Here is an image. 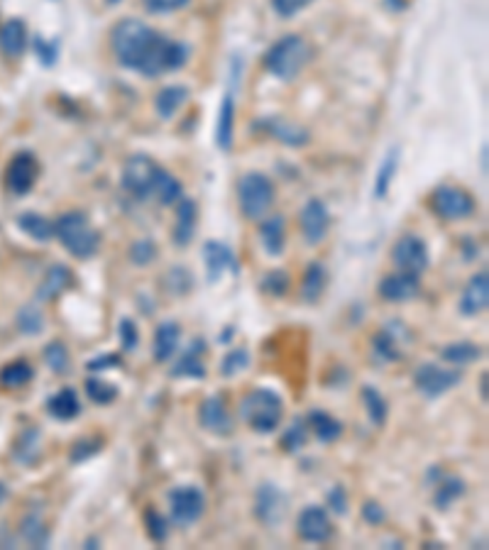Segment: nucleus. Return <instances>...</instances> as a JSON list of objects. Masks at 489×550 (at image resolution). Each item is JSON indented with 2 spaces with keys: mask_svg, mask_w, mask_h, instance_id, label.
Listing matches in <instances>:
<instances>
[{
  "mask_svg": "<svg viewBox=\"0 0 489 550\" xmlns=\"http://www.w3.org/2000/svg\"><path fill=\"white\" fill-rule=\"evenodd\" d=\"M18 226L25 235L37 240V242H49L54 237V223L45 218V216H39V213H22L18 218Z\"/></svg>",
  "mask_w": 489,
  "mask_h": 550,
  "instance_id": "35",
  "label": "nucleus"
},
{
  "mask_svg": "<svg viewBox=\"0 0 489 550\" xmlns=\"http://www.w3.org/2000/svg\"><path fill=\"white\" fill-rule=\"evenodd\" d=\"M108 5H118V3H120V0H106Z\"/></svg>",
  "mask_w": 489,
  "mask_h": 550,
  "instance_id": "61",
  "label": "nucleus"
},
{
  "mask_svg": "<svg viewBox=\"0 0 489 550\" xmlns=\"http://www.w3.org/2000/svg\"><path fill=\"white\" fill-rule=\"evenodd\" d=\"M249 367V352L245 348H235L231 350L221 362V374L223 377H235Z\"/></svg>",
  "mask_w": 489,
  "mask_h": 550,
  "instance_id": "45",
  "label": "nucleus"
},
{
  "mask_svg": "<svg viewBox=\"0 0 489 550\" xmlns=\"http://www.w3.org/2000/svg\"><path fill=\"white\" fill-rule=\"evenodd\" d=\"M308 57H311V47L301 35H287L281 37L277 45H272L269 52L265 54V69L272 77L281 78V81H291L301 69L306 67Z\"/></svg>",
  "mask_w": 489,
  "mask_h": 550,
  "instance_id": "4",
  "label": "nucleus"
},
{
  "mask_svg": "<svg viewBox=\"0 0 489 550\" xmlns=\"http://www.w3.org/2000/svg\"><path fill=\"white\" fill-rule=\"evenodd\" d=\"M482 355H485V350H482L480 345H475V342H451V345H445L441 350L443 360L451 362L455 367H465V365L482 360Z\"/></svg>",
  "mask_w": 489,
  "mask_h": 550,
  "instance_id": "33",
  "label": "nucleus"
},
{
  "mask_svg": "<svg viewBox=\"0 0 489 550\" xmlns=\"http://www.w3.org/2000/svg\"><path fill=\"white\" fill-rule=\"evenodd\" d=\"M164 284H167V289L172 291V294L176 296H183L192 291L193 286V276L189 269H183V267H174L172 272L167 275V279H164Z\"/></svg>",
  "mask_w": 489,
  "mask_h": 550,
  "instance_id": "46",
  "label": "nucleus"
},
{
  "mask_svg": "<svg viewBox=\"0 0 489 550\" xmlns=\"http://www.w3.org/2000/svg\"><path fill=\"white\" fill-rule=\"evenodd\" d=\"M179 341H182V325L174 321H164L157 325L152 341V355L157 362L172 360L176 350H179Z\"/></svg>",
  "mask_w": 489,
  "mask_h": 550,
  "instance_id": "20",
  "label": "nucleus"
},
{
  "mask_svg": "<svg viewBox=\"0 0 489 550\" xmlns=\"http://www.w3.org/2000/svg\"><path fill=\"white\" fill-rule=\"evenodd\" d=\"M169 512L174 523L179 526H193L206 512V494L196 484H182L169 492Z\"/></svg>",
  "mask_w": 489,
  "mask_h": 550,
  "instance_id": "7",
  "label": "nucleus"
},
{
  "mask_svg": "<svg viewBox=\"0 0 489 550\" xmlns=\"http://www.w3.org/2000/svg\"><path fill=\"white\" fill-rule=\"evenodd\" d=\"M110 367H120V357H118V355H101L96 360L86 362L88 372H103L110 370Z\"/></svg>",
  "mask_w": 489,
  "mask_h": 550,
  "instance_id": "56",
  "label": "nucleus"
},
{
  "mask_svg": "<svg viewBox=\"0 0 489 550\" xmlns=\"http://www.w3.org/2000/svg\"><path fill=\"white\" fill-rule=\"evenodd\" d=\"M154 259H157V245H154L152 240H140V242H134L130 247V262L133 265L147 267L152 265Z\"/></svg>",
  "mask_w": 489,
  "mask_h": 550,
  "instance_id": "47",
  "label": "nucleus"
},
{
  "mask_svg": "<svg viewBox=\"0 0 489 550\" xmlns=\"http://www.w3.org/2000/svg\"><path fill=\"white\" fill-rule=\"evenodd\" d=\"M298 536L306 543H328L330 536H333V523H330V516L323 506H316L311 504L304 512L298 513L297 519Z\"/></svg>",
  "mask_w": 489,
  "mask_h": 550,
  "instance_id": "12",
  "label": "nucleus"
},
{
  "mask_svg": "<svg viewBox=\"0 0 489 550\" xmlns=\"http://www.w3.org/2000/svg\"><path fill=\"white\" fill-rule=\"evenodd\" d=\"M45 362H47L49 370L54 372V374H67L69 367H71L67 345L61 341L49 342L47 348H45Z\"/></svg>",
  "mask_w": 489,
  "mask_h": 550,
  "instance_id": "41",
  "label": "nucleus"
},
{
  "mask_svg": "<svg viewBox=\"0 0 489 550\" xmlns=\"http://www.w3.org/2000/svg\"><path fill=\"white\" fill-rule=\"evenodd\" d=\"M71 284H74V272L64 265H54L52 269H47L42 284L37 286V299L39 301H52L59 294H64Z\"/></svg>",
  "mask_w": 489,
  "mask_h": 550,
  "instance_id": "23",
  "label": "nucleus"
},
{
  "mask_svg": "<svg viewBox=\"0 0 489 550\" xmlns=\"http://www.w3.org/2000/svg\"><path fill=\"white\" fill-rule=\"evenodd\" d=\"M118 332H120V348H123V352L137 350V345H140V332H137V325H134L133 318H123L120 325H118Z\"/></svg>",
  "mask_w": 489,
  "mask_h": 550,
  "instance_id": "50",
  "label": "nucleus"
},
{
  "mask_svg": "<svg viewBox=\"0 0 489 550\" xmlns=\"http://www.w3.org/2000/svg\"><path fill=\"white\" fill-rule=\"evenodd\" d=\"M431 209L445 220H460L472 216L475 201L468 191L458 189V186H441L433 191Z\"/></svg>",
  "mask_w": 489,
  "mask_h": 550,
  "instance_id": "10",
  "label": "nucleus"
},
{
  "mask_svg": "<svg viewBox=\"0 0 489 550\" xmlns=\"http://www.w3.org/2000/svg\"><path fill=\"white\" fill-rule=\"evenodd\" d=\"M374 355L384 362H396L403 357L402 348V335H399V325L394 323L389 328H382V331L374 335L372 341Z\"/></svg>",
  "mask_w": 489,
  "mask_h": 550,
  "instance_id": "25",
  "label": "nucleus"
},
{
  "mask_svg": "<svg viewBox=\"0 0 489 550\" xmlns=\"http://www.w3.org/2000/svg\"><path fill=\"white\" fill-rule=\"evenodd\" d=\"M101 450H103V438H81V440H77V443L71 446V450H69V460H71L74 465H78V463H84L88 457L98 456Z\"/></svg>",
  "mask_w": 489,
  "mask_h": 550,
  "instance_id": "44",
  "label": "nucleus"
},
{
  "mask_svg": "<svg viewBox=\"0 0 489 550\" xmlns=\"http://www.w3.org/2000/svg\"><path fill=\"white\" fill-rule=\"evenodd\" d=\"M399 147H392L389 152L384 154L382 164H379V171H377V179H374V196L377 199H387L389 193V186H392L394 174L399 169Z\"/></svg>",
  "mask_w": 489,
  "mask_h": 550,
  "instance_id": "34",
  "label": "nucleus"
},
{
  "mask_svg": "<svg viewBox=\"0 0 489 550\" xmlns=\"http://www.w3.org/2000/svg\"><path fill=\"white\" fill-rule=\"evenodd\" d=\"M301 230H304V240L308 245H318L323 242L328 235V228H330V213H328V206L323 201L311 199L301 209Z\"/></svg>",
  "mask_w": 489,
  "mask_h": 550,
  "instance_id": "14",
  "label": "nucleus"
},
{
  "mask_svg": "<svg viewBox=\"0 0 489 550\" xmlns=\"http://www.w3.org/2000/svg\"><path fill=\"white\" fill-rule=\"evenodd\" d=\"M84 546H86V548H88V546H91V548H96L98 541H96V538H91V541H86V543H84Z\"/></svg>",
  "mask_w": 489,
  "mask_h": 550,
  "instance_id": "60",
  "label": "nucleus"
},
{
  "mask_svg": "<svg viewBox=\"0 0 489 550\" xmlns=\"http://www.w3.org/2000/svg\"><path fill=\"white\" fill-rule=\"evenodd\" d=\"M306 428H308L306 421H304V418H297V421L284 431V436H281V447H284L287 453H298L301 447L306 446L308 438Z\"/></svg>",
  "mask_w": 489,
  "mask_h": 550,
  "instance_id": "42",
  "label": "nucleus"
},
{
  "mask_svg": "<svg viewBox=\"0 0 489 550\" xmlns=\"http://www.w3.org/2000/svg\"><path fill=\"white\" fill-rule=\"evenodd\" d=\"M265 130H267L272 137H277L279 143L289 144V147H301V144L308 143V133L304 127L287 123V120H281V118H267V120H265Z\"/></svg>",
  "mask_w": 489,
  "mask_h": 550,
  "instance_id": "29",
  "label": "nucleus"
},
{
  "mask_svg": "<svg viewBox=\"0 0 489 550\" xmlns=\"http://www.w3.org/2000/svg\"><path fill=\"white\" fill-rule=\"evenodd\" d=\"M387 5L392 10H403L406 8V0H387Z\"/></svg>",
  "mask_w": 489,
  "mask_h": 550,
  "instance_id": "58",
  "label": "nucleus"
},
{
  "mask_svg": "<svg viewBox=\"0 0 489 550\" xmlns=\"http://www.w3.org/2000/svg\"><path fill=\"white\" fill-rule=\"evenodd\" d=\"M363 404L367 408V416L372 421L374 426L382 428L387 423V416H389V406H387V398L374 390L372 384L363 387Z\"/></svg>",
  "mask_w": 489,
  "mask_h": 550,
  "instance_id": "38",
  "label": "nucleus"
},
{
  "mask_svg": "<svg viewBox=\"0 0 489 550\" xmlns=\"http://www.w3.org/2000/svg\"><path fill=\"white\" fill-rule=\"evenodd\" d=\"M328 286V269L321 262H311L304 272V282H301V299L306 304H318L321 296Z\"/></svg>",
  "mask_w": 489,
  "mask_h": 550,
  "instance_id": "26",
  "label": "nucleus"
},
{
  "mask_svg": "<svg viewBox=\"0 0 489 550\" xmlns=\"http://www.w3.org/2000/svg\"><path fill=\"white\" fill-rule=\"evenodd\" d=\"M203 352H206V342L193 341L172 367L174 380H206L208 372L203 365Z\"/></svg>",
  "mask_w": 489,
  "mask_h": 550,
  "instance_id": "19",
  "label": "nucleus"
},
{
  "mask_svg": "<svg viewBox=\"0 0 489 550\" xmlns=\"http://www.w3.org/2000/svg\"><path fill=\"white\" fill-rule=\"evenodd\" d=\"M328 506L333 509L336 513H340V516H346L347 513V494H346V487H333L330 492H328Z\"/></svg>",
  "mask_w": 489,
  "mask_h": 550,
  "instance_id": "54",
  "label": "nucleus"
},
{
  "mask_svg": "<svg viewBox=\"0 0 489 550\" xmlns=\"http://www.w3.org/2000/svg\"><path fill=\"white\" fill-rule=\"evenodd\" d=\"M287 494L279 489L277 484H262L255 494V513L262 523L277 526L284 513H287Z\"/></svg>",
  "mask_w": 489,
  "mask_h": 550,
  "instance_id": "13",
  "label": "nucleus"
},
{
  "mask_svg": "<svg viewBox=\"0 0 489 550\" xmlns=\"http://www.w3.org/2000/svg\"><path fill=\"white\" fill-rule=\"evenodd\" d=\"M203 265H206L211 282H218L225 272L238 275V259L232 255V250L223 242H216V240L203 245Z\"/></svg>",
  "mask_w": 489,
  "mask_h": 550,
  "instance_id": "17",
  "label": "nucleus"
},
{
  "mask_svg": "<svg viewBox=\"0 0 489 550\" xmlns=\"http://www.w3.org/2000/svg\"><path fill=\"white\" fill-rule=\"evenodd\" d=\"M462 382L460 370H445L441 365L426 362L419 370L413 372V384L426 398H438L448 394L452 387H458Z\"/></svg>",
  "mask_w": 489,
  "mask_h": 550,
  "instance_id": "8",
  "label": "nucleus"
},
{
  "mask_svg": "<svg viewBox=\"0 0 489 550\" xmlns=\"http://www.w3.org/2000/svg\"><path fill=\"white\" fill-rule=\"evenodd\" d=\"M199 423L203 431H208L213 436H231L232 433V418L228 411V404L221 397H208L199 406Z\"/></svg>",
  "mask_w": 489,
  "mask_h": 550,
  "instance_id": "15",
  "label": "nucleus"
},
{
  "mask_svg": "<svg viewBox=\"0 0 489 550\" xmlns=\"http://www.w3.org/2000/svg\"><path fill=\"white\" fill-rule=\"evenodd\" d=\"M32 45H35V52H37L39 62H42L45 67H52V64L57 62V57H59L57 42H49V39L35 37V39H32Z\"/></svg>",
  "mask_w": 489,
  "mask_h": 550,
  "instance_id": "51",
  "label": "nucleus"
},
{
  "mask_svg": "<svg viewBox=\"0 0 489 550\" xmlns=\"http://www.w3.org/2000/svg\"><path fill=\"white\" fill-rule=\"evenodd\" d=\"M419 276L409 275V272H396V275L384 276L379 282V296L389 304H406L413 301L419 296Z\"/></svg>",
  "mask_w": 489,
  "mask_h": 550,
  "instance_id": "16",
  "label": "nucleus"
},
{
  "mask_svg": "<svg viewBox=\"0 0 489 550\" xmlns=\"http://www.w3.org/2000/svg\"><path fill=\"white\" fill-rule=\"evenodd\" d=\"M39 176V164L32 152H18L8 164L5 171V186L15 196H25L32 191Z\"/></svg>",
  "mask_w": 489,
  "mask_h": 550,
  "instance_id": "11",
  "label": "nucleus"
},
{
  "mask_svg": "<svg viewBox=\"0 0 489 550\" xmlns=\"http://www.w3.org/2000/svg\"><path fill=\"white\" fill-rule=\"evenodd\" d=\"M311 3L314 0H272V8H274L279 18H294L297 12L308 8Z\"/></svg>",
  "mask_w": 489,
  "mask_h": 550,
  "instance_id": "52",
  "label": "nucleus"
},
{
  "mask_svg": "<svg viewBox=\"0 0 489 550\" xmlns=\"http://www.w3.org/2000/svg\"><path fill=\"white\" fill-rule=\"evenodd\" d=\"M20 536L22 541L29 543L32 548H45L49 543V529L47 523L42 521L39 513H28L22 523H20Z\"/></svg>",
  "mask_w": 489,
  "mask_h": 550,
  "instance_id": "36",
  "label": "nucleus"
},
{
  "mask_svg": "<svg viewBox=\"0 0 489 550\" xmlns=\"http://www.w3.org/2000/svg\"><path fill=\"white\" fill-rule=\"evenodd\" d=\"M392 262L399 267V272H409V275L419 276L428 267V247L419 235L406 233L394 242Z\"/></svg>",
  "mask_w": 489,
  "mask_h": 550,
  "instance_id": "9",
  "label": "nucleus"
},
{
  "mask_svg": "<svg viewBox=\"0 0 489 550\" xmlns=\"http://www.w3.org/2000/svg\"><path fill=\"white\" fill-rule=\"evenodd\" d=\"M465 494V482L460 477H441L436 484V494H433V504L438 512H448L452 504Z\"/></svg>",
  "mask_w": 489,
  "mask_h": 550,
  "instance_id": "32",
  "label": "nucleus"
},
{
  "mask_svg": "<svg viewBox=\"0 0 489 550\" xmlns=\"http://www.w3.org/2000/svg\"><path fill=\"white\" fill-rule=\"evenodd\" d=\"M192 0H143V5L150 12H157V15H164V12H176V10L186 8Z\"/></svg>",
  "mask_w": 489,
  "mask_h": 550,
  "instance_id": "53",
  "label": "nucleus"
},
{
  "mask_svg": "<svg viewBox=\"0 0 489 550\" xmlns=\"http://www.w3.org/2000/svg\"><path fill=\"white\" fill-rule=\"evenodd\" d=\"M54 237H57L59 242L67 247L69 252L77 257V259H91V257H96L98 247H101L98 230L94 228L91 220H88L84 213H78V210L59 216V220L54 223Z\"/></svg>",
  "mask_w": 489,
  "mask_h": 550,
  "instance_id": "2",
  "label": "nucleus"
},
{
  "mask_svg": "<svg viewBox=\"0 0 489 550\" xmlns=\"http://www.w3.org/2000/svg\"><path fill=\"white\" fill-rule=\"evenodd\" d=\"M18 325L25 335H37L45 328V318H42L37 308H22L18 316Z\"/></svg>",
  "mask_w": 489,
  "mask_h": 550,
  "instance_id": "49",
  "label": "nucleus"
},
{
  "mask_svg": "<svg viewBox=\"0 0 489 550\" xmlns=\"http://www.w3.org/2000/svg\"><path fill=\"white\" fill-rule=\"evenodd\" d=\"M196 223H199V209L192 199H179V209H176V223H174V245L186 247L193 240L196 233Z\"/></svg>",
  "mask_w": 489,
  "mask_h": 550,
  "instance_id": "22",
  "label": "nucleus"
},
{
  "mask_svg": "<svg viewBox=\"0 0 489 550\" xmlns=\"http://www.w3.org/2000/svg\"><path fill=\"white\" fill-rule=\"evenodd\" d=\"M240 418L255 433H272L284 418V398L274 390H252L240 401Z\"/></svg>",
  "mask_w": 489,
  "mask_h": 550,
  "instance_id": "3",
  "label": "nucleus"
},
{
  "mask_svg": "<svg viewBox=\"0 0 489 550\" xmlns=\"http://www.w3.org/2000/svg\"><path fill=\"white\" fill-rule=\"evenodd\" d=\"M489 306V276L487 272L475 275L465 286V291L460 296V314L468 318H475L487 311Z\"/></svg>",
  "mask_w": 489,
  "mask_h": 550,
  "instance_id": "18",
  "label": "nucleus"
},
{
  "mask_svg": "<svg viewBox=\"0 0 489 550\" xmlns=\"http://www.w3.org/2000/svg\"><path fill=\"white\" fill-rule=\"evenodd\" d=\"M480 394H482V401H487V397H489V374H487V372H482Z\"/></svg>",
  "mask_w": 489,
  "mask_h": 550,
  "instance_id": "57",
  "label": "nucleus"
},
{
  "mask_svg": "<svg viewBox=\"0 0 489 550\" xmlns=\"http://www.w3.org/2000/svg\"><path fill=\"white\" fill-rule=\"evenodd\" d=\"M49 416L57 418V421H74V418L81 414V401H78V394L71 387H64L59 390L54 397L47 401Z\"/></svg>",
  "mask_w": 489,
  "mask_h": 550,
  "instance_id": "28",
  "label": "nucleus"
},
{
  "mask_svg": "<svg viewBox=\"0 0 489 550\" xmlns=\"http://www.w3.org/2000/svg\"><path fill=\"white\" fill-rule=\"evenodd\" d=\"M363 519H365L370 526H379V523H384V519H387V512H384L382 504L365 502V506H363Z\"/></svg>",
  "mask_w": 489,
  "mask_h": 550,
  "instance_id": "55",
  "label": "nucleus"
},
{
  "mask_svg": "<svg viewBox=\"0 0 489 550\" xmlns=\"http://www.w3.org/2000/svg\"><path fill=\"white\" fill-rule=\"evenodd\" d=\"M84 390H86V397L91 398L94 404H98V406H108V404H113L118 398L116 384H110V382L106 380H98V377H88V380L84 382Z\"/></svg>",
  "mask_w": 489,
  "mask_h": 550,
  "instance_id": "40",
  "label": "nucleus"
},
{
  "mask_svg": "<svg viewBox=\"0 0 489 550\" xmlns=\"http://www.w3.org/2000/svg\"><path fill=\"white\" fill-rule=\"evenodd\" d=\"M32 380H35V370L25 360L10 362L0 370V387H5V390H18V387H25Z\"/></svg>",
  "mask_w": 489,
  "mask_h": 550,
  "instance_id": "37",
  "label": "nucleus"
},
{
  "mask_svg": "<svg viewBox=\"0 0 489 550\" xmlns=\"http://www.w3.org/2000/svg\"><path fill=\"white\" fill-rule=\"evenodd\" d=\"M232 135H235V101H232V94H225L221 113H218V125H216V144L223 152L232 150Z\"/></svg>",
  "mask_w": 489,
  "mask_h": 550,
  "instance_id": "27",
  "label": "nucleus"
},
{
  "mask_svg": "<svg viewBox=\"0 0 489 550\" xmlns=\"http://www.w3.org/2000/svg\"><path fill=\"white\" fill-rule=\"evenodd\" d=\"M5 499H8V487H5V484L0 482V504L5 502Z\"/></svg>",
  "mask_w": 489,
  "mask_h": 550,
  "instance_id": "59",
  "label": "nucleus"
},
{
  "mask_svg": "<svg viewBox=\"0 0 489 550\" xmlns=\"http://www.w3.org/2000/svg\"><path fill=\"white\" fill-rule=\"evenodd\" d=\"M306 423L316 433L318 440H323V443H336L338 438L343 436V423L330 414H326V411H321V408H314L308 414Z\"/></svg>",
  "mask_w": 489,
  "mask_h": 550,
  "instance_id": "30",
  "label": "nucleus"
},
{
  "mask_svg": "<svg viewBox=\"0 0 489 550\" xmlns=\"http://www.w3.org/2000/svg\"><path fill=\"white\" fill-rule=\"evenodd\" d=\"M144 529H147V536H150L154 543H164L169 538V521H167V516H162V513L152 509V506L144 512Z\"/></svg>",
  "mask_w": 489,
  "mask_h": 550,
  "instance_id": "43",
  "label": "nucleus"
},
{
  "mask_svg": "<svg viewBox=\"0 0 489 550\" xmlns=\"http://www.w3.org/2000/svg\"><path fill=\"white\" fill-rule=\"evenodd\" d=\"M28 28H25V22L18 18L8 20L3 28H0V52H3V57L8 59H18L25 54V49H28Z\"/></svg>",
  "mask_w": 489,
  "mask_h": 550,
  "instance_id": "21",
  "label": "nucleus"
},
{
  "mask_svg": "<svg viewBox=\"0 0 489 550\" xmlns=\"http://www.w3.org/2000/svg\"><path fill=\"white\" fill-rule=\"evenodd\" d=\"M182 196H183V189H182V184H179V179L172 176L169 171L162 169L159 179H157V186H154V199L159 201L162 206H172V203H176Z\"/></svg>",
  "mask_w": 489,
  "mask_h": 550,
  "instance_id": "39",
  "label": "nucleus"
},
{
  "mask_svg": "<svg viewBox=\"0 0 489 550\" xmlns=\"http://www.w3.org/2000/svg\"><path fill=\"white\" fill-rule=\"evenodd\" d=\"M274 184L269 181V176L259 174V171H248L240 181H238V201H240L242 216L249 220H259L267 216L272 206H274Z\"/></svg>",
  "mask_w": 489,
  "mask_h": 550,
  "instance_id": "5",
  "label": "nucleus"
},
{
  "mask_svg": "<svg viewBox=\"0 0 489 550\" xmlns=\"http://www.w3.org/2000/svg\"><path fill=\"white\" fill-rule=\"evenodd\" d=\"M262 291H267L272 296H284L289 291V275L284 269H277V272H269L265 279H262Z\"/></svg>",
  "mask_w": 489,
  "mask_h": 550,
  "instance_id": "48",
  "label": "nucleus"
},
{
  "mask_svg": "<svg viewBox=\"0 0 489 550\" xmlns=\"http://www.w3.org/2000/svg\"><path fill=\"white\" fill-rule=\"evenodd\" d=\"M259 240H262V247L267 250L269 257L281 255L284 242H287V223H284V216H269V218H265V223L259 226Z\"/></svg>",
  "mask_w": 489,
  "mask_h": 550,
  "instance_id": "24",
  "label": "nucleus"
},
{
  "mask_svg": "<svg viewBox=\"0 0 489 550\" xmlns=\"http://www.w3.org/2000/svg\"><path fill=\"white\" fill-rule=\"evenodd\" d=\"M110 47L118 64L140 71L143 77H159L167 71H176L186 64L189 49L176 39L164 37L140 20L125 18L110 29Z\"/></svg>",
  "mask_w": 489,
  "mask_h": 550,
  "instance_id": "1",
  "label": "nucleus"
},
{
  "mask_svg": "<svg viewBox=\"0 0 489 550\" xmlns=\"http://www.w3.org/2000/svg\"><path fill=\"white\" fill-rule=\"evenodd\" d=\"M162 174V167L147 157V154H134L130 160L125 161L123 167V189L127 193H133L137 201L154 199V186H157V179Z\"/></svg>",
  "mask_w": 489,
  "mask_h": 550,
  "instance_id": "6",
  "label": "nucleus"
},
{
  "mask_svg": "<svg viewBox=\"0 0 489 550\" xmlns=\"http://www.w3.org/2000/svg\"><path fill=\"white\" fill-rule=\"evenodd\" d=\"M186 101H189V88H183V86H167L154 98V108H157L159 118L169 120Z\"/></svg>",
  "mask_w": 489,
  "mask_h": 550,
  "instance_id": "31",
  "label": "nucleus"
}]
</instances>
